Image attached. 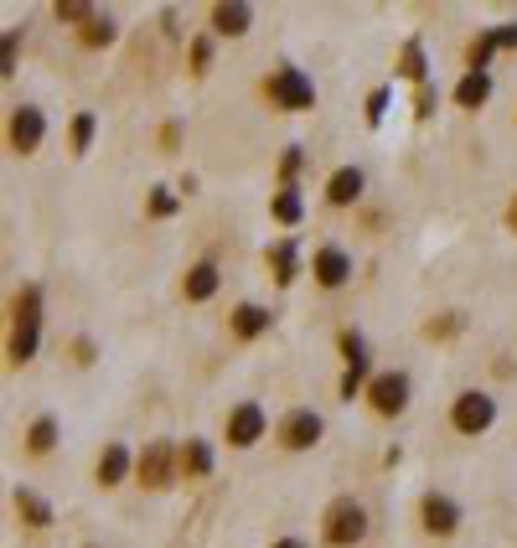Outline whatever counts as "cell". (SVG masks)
<instances>
[{"instance_id": "1", "label": "cell", "mask_w": 517, "mask_h": 548, "mask_svg": "<svg viewBox=\"0 0 517 548\" xmlns=\"http://www.w3.org/2000/svg\"><path fill=\"white\" fill-rule=\"evenodd\" d=\"M321 538L331 548H357L362 538H368V507H362L357 497H337L321 512Z\"/></svg>"}, {"instance_id": "2", "label": "cell", "mask_w": 517, "mask_h": 548, "mask_svg": "<svg viewBox=\"0 0 517 548\" xmlns=\"http://www.w3.org/2000/svg\"><path fill=\"white\" fill-rule=\"evenodd\" d=\"M264 94H269V104L285 109V114L316 109V83H311V73H300V68H275L264 78Z\"/></svg>"}, {"instance_id": "3", "label": "cell", "mask_w": 517, "mask_h": 548, "mask_svg": "<svg viewBox=\"0 0 517 548\" xmlns=\"http://www.w3.org/2000/svg\"><path fill=\"white\" fill-rule=\"evenodd\" d=\"M176 476H181V445H171V440H150V445L135 455V481L150 486V492H166Z\"/></svg>"}, {"instance_id": "4", "label": "cell", "mask_w": 517, "mask_h": 548, "mask_svg": "<svg viewBox=\"0 0 517 548\" xmlns=\"http://www.w3.org/2000/svg\"><path fill=\"white\" fill-rule=\"evenodd\" d=\"M450 424L461 435H486L497 424V399L492 393H481V388H466V393H455V404H450Z\"/></svg>"}, {"instance_id": "5", "label": "cell", "mask_w": 517, "mask_h": 548, "mask_svg": "<svg viewBox=\"0 0 517 548\" xmlns=\"http://www.w3.org/2000/svg\"><path fill=\"white\" fill-rule=\"evenodd\" d=\"M368 404H373V414H383V419H399L404 409H409V373H378L373 383H368Z\"/></svg>"}, {"instance_id": "6", "label": "cell", "mask_w": 517, "mask_h": 548, "mask_svg": "<svg viewBox=\"0 0 517 548\" xmlns=\"http://www.w3.org/2000/svg\"><path fill=\"white\" fill-rule=\"evenodd\" d=\"M419 528L430 538H450L455 528H461V502L445 497V492H424L419 497Z\"/></svg>"}, {"instance_id": "7", "label": "cell", "mask_w": 517, "mask_h": 548, "mask_svg": "<svg viewBox=\"0 0 517 548\" xmlns=\"http://www.w3.org/2000/svg\"><path fill=\"white\" fill-rule=\"evenodd\" d=\"M42 135H47V114L37 104H16L11 109V125H6V140H11L16 156H32V150L42 145Z\"/></svg>"}, {"instance_id": "8", "label": "cell", "mask_w": 517, "mask_h": 548, "mask_svg": "<svg viewBox=\"0 0 517 548\" xmlns=\"http://www.w3.org/2000/svg\"><path fill=\"white\" fill-rule=\"evenodd\" d=\"M264 430H269V414H264V404H254V399H243L233 414H228V445L233 450H249V445H259L264 440Z\"/></svg>"}, {"instance_id": "9", "label": "cell", "mask_w": 517, "mask_h": 548, "mask_svg": "<svg viewBox=\"0 0 517 548\" xmlns=\"http://www.w3.org/2000/svg\"><path fill=\"white\" fill-rule=\"evenodd\" d=\"M321 435H326V419H321L316 409H290V414L280 419V445H285V450H316Z\"/></svg>"}, {"instance_id": "10", "label": "cell", "mask_w": 517, "mask_h": 548, "mask_svg": "<svg viewBox=\"0 0 517 548\" xmlns=\"http://www.w3.org/2000/svg\"><path fill=\"white\" fill-rule=\"evenodd\" d=\"M311 274H316L321 290H342V285L352 280V254L337 249V243H326V249L311 254Z\"/></svg>"}, {"instance_id": "11", "label": "cell", "mask_w": 517, "mask_h": 548, "mask_svg": "<svg viewBox=\"0 0 517 548\" xmlns=\"http://www.w3.org/2000/svg\"><path fill=\"white\" fill-rule=\"evenodd\" d=\"M37 342H42V321L37 316H11V342H6L11 368H26V362L37 357Z\"/></svg>"}, {"instance_id": "12", "label": "cell", "mask_w": 517, "mask_h": 548, "mask_svg": "<svg viewBox=\"0 0 517 548\" xmlns=\"http://www.w3.org/2000/svg\"><path fill=\"white\" fill-rule=\"evenodd\" d=\"M130 471H135V455H130V445H104V455H99V466H94V481L104 486H119V481H130Z\"/></svg>"}, {"instance_id": "13", "label": "cell", "mask_w": 517, "mask_h": 548, "mask_svg": "<svg viewBox=\"0 0 517 548\" xmlns=\"http://www.w3.org/2000/svg\"><path fill=\"white\" fill-rule=\"evenodd\" d=\"M228 326H233V337H238V342H259L264 331L275 326V316H269L264 306H254V300H243V306H233Z\"/></svg>"}, {"instance_id": "14", "label": "cell", "mask_w": 517, "mask_h": 548, "mask_svg": "<svg viewBox=\"0 0 517 548\" xmlns=\"http://www.w3.org/2000/svg\"><path fill=\"white\" fill-rule=\"evenodd\" d=\"M362 187H368V176H362L357 166H342L326 181V202L331 207H352V202H362Z\"/></svg>"}, {"instance_id": "15", "label": "cell", "mask_w": 517, "mask_h": 548, "mask_svg": "<svg viewBox=\"0 0 517 548\" xmlns=\"http://www.w3.org/2000/svg\"><path fill=\"white\" fill-rule=\"evenodd\" d=\"M254 26V6H243V0H223V6H212V32L218 37H243Z\"/></svg>"}, {"instance_id": "16", "label": "cell", "mask_w": 517, "mask_h": 548, "mask_svg": "<svg viewBox=\"0 0 517 548\" xmlns=\"http://www.w3.org/2000/svg\"><path fill=\"white\" fill-rule=\"evenodd\" d=\"M218 285H223V274H218V264H212V259L192 264V269H187V280H181V290H187V300H192V306L212 300V295H218Z\"/></svg>"}, {"instance_id": "17", "label": "cell", "mask_w": 517, "mask_h": 548, "mask_svg": "<svg viewBox=\"0 0 517 548\" xmlns=\"http://www.w3.org/2000/svg\"><path fill=\"white\" fill-rule=\"evenodd\" d=\"M269 269H275V285H295V274H300V243L295 238L269 243Z\"/></svg>"}, {"instance_id": "18", "label": "cell", "mask_w": 517, "mask_h": 548, "mask_svg": "<svg viewBox=\"0 0 517 548\" xmlns=\"http://www.w3.org/2000/svg\"><path fill=\"white\" fill-rule=\"evenodd\" d=\"M269 218H275L280 228H295L300 218H306V197H300V187H280L275 197H269Z\"/></svg>"}, {"instance_id": "19", "label": "cell", "mask_w": 517, "mask_h": 548, "mask_svg": "<svg viewBox=\"0 0 517 548\" xmlns=\"http://www.w3.org/2000/svg\"><path fill=\"white\" fill-rule=\"evenodd\" d=\"M181 476L187 481H202V476H212V445L207 440H181Z\"/></svg>"}, {"instance_id": "20", "label": "cell", "mask_w": 517, "mask_h": 548, "mask_svg": "<svg viewBox=\"0 0 517 548\" xmlns=\"http://www.w3.org/2000/svg\"><path fill=\"white\" fill-rule=\"evenodd\" d=\"M78 42H83L88 52H99V47H114V42H119V21H114L109 11H99V16H94V21H88L83 32H78Z\"/></svg>"}, {"instance_id": "21", "label": "cell", "mask_w": 517, "mask_h": 548, "mask_svg": "<svg viewBox=\"0 0 517 548\" xmlns=\"http://www.w3.org/2000/svg\"><path fill=\"white\" fill-rule=\"evenodd\" d=\"M11 502H16V512H21V523H26V528H47V523H52V507L32 492V486H16V497H11Z\"/></svg>"}, {"instance_id": "22", "label": "cell", "mask_w": 517, "mask_h": 548, "mask_svg": "<svg viewBox=\"0 0 517 548\" xmlns=\"http://www.w3.org/2000/svg\"><path fill=\"white\" fill-rule=\"evenodd\" d=\"M486 99H492V73H466L455 83V104L461 109H481Z\"/></svg>"}, {"instance_id": "23", "label": "cell", "mask_w": 517, "mask_h": 548, "mask_svg": "<svg viewBox=\"0 0 517 548\" xmlns=\"http://www.w3.org/2000/svg\"><path fill=\"white\" fill-rule=\"evenodd\" d=\"M399 78H409L419 88H424V78H430V63H424V42L419 37H409L404 52H399Z\"/></svg>"}, {"instance_id": "24", "label": "cell", "mask_w": 517, "mask_h": 548, "mask_svg": "<svg viewBox=\"0 0 517 548\" xmlns=\"http://www.w3.org/2000/svg\"><path fill=\"white\" fill-rule=\"evenodd\" d=\"M337 347H342V362H347V368H373V352H368V337H362V331H342V337H337Z\"/></svg>"}, {"instance_id": "25", "label": "cell", "mask_w": 517, "mask_h": 548, "mask_svg": "<svg viewBox=\"0 0 517 548\" xmlns=\"http://www.w3.org/2000/svg\"><path fill=\"white\" fill-rule=\"evenodd\" d=\"M52 445H57V419H52V414L32 419V430H26V450H32V455H47Z\"/></svg>"}, {"instance_id": "26", "label": "cell", "mask_w": 517, "mask_h": 548, "mask_svg": "<svg viewBox=\"0 0 517 548\" xmlns=\"http://www.w3.org/2000/svg\"><path fill=\"white\" fill-rule=\"evenodd\" d=\"M94 130H99V119L94 114H73V125H68V145H73V156H83L88 145H94Z\"/></svg>"}, {"instance_id": "27", "label": "cell", "mask_w": 517, "mask_h": 548, "mask_svg": "<svg viewBox=\"0 0 517 548\" xmlns=\"http://www.w3.org/2000/svg\"><path fill=\"white\" fill-rule=\"evenodd\" d=\"M52 16H57V21H68V26H78V32H83V26L94 21L99 11L88 6V0H57V6H52Z\"/></svg>"}, {"instance_id": "28", "label": "cell", "mask_w": 517, "mask_h": 548, "mask_svg": "<svg viewBox=\"0 0 517 548\" xmlns=\"http://www.w3.org/2000/svg\"><path fill=\"white\" fill-rule=\"evenodd\" d=\"M176 207H181V192L150 187V197H145V212H150V218H176Z\"/></svg>"}, {"instance_id": "29", "label": "cell", "mask_w": 517, "mask_h": 548, "mask_svg": "<svg viewBox=\"0 0 517 548\" xmlns=\"http://www.w3.org/2000/svg\"><path fill=\"white\" fill-rule=\"evenodd\" d=\"M461 326H466V316L445 311L440 321H430V326H424V337H430V342H450V337H455V331H461Z\"/></svg>"}, {"instance_id": "30", "label": "cell", "mask_w": 517, "mask_h": 548, "mask_svg": "<svg viewBox=\"0 0 517 548\" xmlns=\"http://www.w3.org/2000/svg\"><path fill=\"white\" fill-rule=\"evenodd\" d=\"M16 52H21V26H11V32H6V42H0V73H16Z\"/></svg>"}, {"instance_id": "31", "label": "cell", "mask_w": 517, "mask_h": 548, "mask_svg": "<svg viewBox=\"0 0 517 548\" xmlns=\"http://www.w3.org/2000/svg\"><path fill=\"white\" fill-rule=\"evenodd\" d=\"M300 166H306V150H300V145H290L285 156H280V181H285V187H295V176H300Z\"/></svg>"}, {"instance_id": "32", "label": "cell", "mask_w": 517, "mask_h": 548, "mask_svg": "<svg viewBox=\"0 0 517 548\" xmlns=\"http://www.w3.org/2000/svg\"><path fill=\"white\" fill-rule=\"evenodd\" d=\"M388 99H393L388 88H373V94H368V125H373V130L383 125V114H388Z\"/></svg>"}, {"instance_id": "33", "label": "cell", "mask_w": 517, "mask_h": 548, "mask_svg": "<svg viewBox=\"0 0 517 548\" xmlns=\"http://www.w3.org/2000/svg\"><path fill=\"white\" fill-rule=\"evenodd\" d=\"M212 68V37H192V73Z\"/></svg>"}, {"instance_id": "34", "label": "cell", "mask_w": 517, "mask_h": 548, "mask_svg": "<svg viewBox=\"0 0 517 548\" xmlns=\"http://www.w3.org/2000/svg\"><path fill=\"white\" fill-rule=\"evenodd\" d=\"M435 104H440V94H435L430 83H424L419 94H414V114H419V119H430V114H435Z\"/></svg>"}, {"instance_id": "35", "label": "cell", "mask_w": 517, "mask_h": 548, "mask_svg": "<svg viewBox=\"0 0 517 548\" xmlns=\"http://www.w3.org/2000/svg\"><path fill=\"white\" fill-rule=\"evenodd\" d=\"M492 32H497V52H512L517 47V21L512 26H492Z\"/></svg>"}, {"instance_id": "36", "label": "cell", "mask_w": 517, "mask_h": 548, "mask_svg": "<svg viewBox=\"0 0 517 548\" xmlns=\"http://www.w3.org/2000/svg\"><path fill=\"white\" fill-rule=\"evenodd\" d=\"M161 145H166V150H176V145H181V125H176V119L161 130Z\"/></svg>"}, {"instance_id": "37", "label": "cell", "mask_w": 517, "mask_h": 548, "mask_svg": "<svg viewBox=\"0 0 517 548\" xmlns=\"http://www.w3.org/2000/svg\"><path fill=\"white\" fill-rule=\"evenodd\" d=\"M507 228H512V233H517V197H512V202H507Z\"/></svg>"}, {"instance_id": "38", "label": "cell", "mask_w": 517, "mask_h": 548, "mask_svg": "<svg viewBox=\"0 0 517 548\" xmlns=\"http://www.w3.org/2000/svg\"><path fill=\"white\" fill-rule=\"evenodd\" d=\"M275 548H306V543H300V538H280Z\"/></svg>"}]
</instances>
